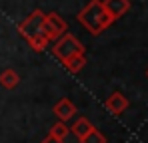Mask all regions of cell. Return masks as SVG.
<instances>
[{
    "label": "cell",
    "instance_id": "cell-14",
    "mask_svg": "<svg viewBox=\"0 0 148 143\" xmlns=\"http://www.w3.org/2000/svg\"><path fill=\"white\" fill-rule=\"evenodd\" d=\"M40 143H64V141H62V139H58V137H54V135H50V133H48V135H46V137H44V139H42Z\"/></svg>",
    "mask_w": 148,
    "mask_h": 143
},
{
    "label": "cell",
    "instance_id": "cell-10",
    "mask_svg": "<svg viewBox=\"0 0 148 143\" xmlns=\"http://www.w3.org/2000/svg\"><path fill=\"white\" fill-rule=\"evenodd\" d=\"M62 66L70 72V74H78V72L86 66V56H84V54H74V56L68 58V60L62 62Z\"/></svg>",
    "mask_w": 148,
    "mask_h": 143
},
{
    "label": "cell",
    "instance_id": "cell-12",
    "mask_svg": "<svg viewBox=\"0 0 148 143\" xmlns=\"http://www.w3.org/2000/svg\"><path fill=\"white\" fill-rule=\"evenodd\" d=\"M68 133H70V127L64 123V121H56L52 127H50V135H54V137H58V139H66L68 137Z\"/></svg>",
    "mask_w": 148,
    "mask_h": 143
},
{
    "label": "cell",
    "instance_id": "cell-4",
    "mask_svg": "<svg viewBox=\"0 0 148 143\" xmlns=\"http://www.w3.org/2000/svg\"><path fill=\"white\" fill-rule=\"evenodd\" d=\"M42 20H44V12H42V10L30 12L24 20L18 24L20 36H22L24 40H30V38H34L36 34H40V30H42Z\"/></svg>",
    "mask_w": 148,
    "mask_h": 143
},
{
    "label": "cell",
    "instance_id": "cell-11",
    "mask_svg": "<svg viewBox=\"0 0 148 143\" xmlns=\"http://www.w3.org/2000/svg\"><path fill=\"white\" fill-rule=\"evenodd\" d=\"M26 42H28V46L32 48L34 52H44V50L48 48V44H50V42H48V38H46V36H44L42 32H40V34H36L34 38L26 40Z\"/></svg>",
    "mask_w": 148,
    "mask_h": 143
},
{
    "label": "cell",
    "instance_id": "cell-9",
    "mask_svg": "<svg viewBox=\"0 0 148 143\" xmlns=\"http://www.w3.org/2000/svg\"><path fill=\"white\" fill-rule=\"evenodd\" d=\"M18 84H20V76H18L16 70L6 68V70L0 72V86H2L4 90H14Z\"/></svg>",
    "mask_w": 148,
    "mask_h": 143
},
{
    "label": "cell",
    "instance_id": "cell-1",
    "mask_svg": "<svg viewBox=\"0 0 148 143\" xmlns=\"http://www.w3.org/2000/svg\"><path fill=\"white\" fill-rule=\"evenodd\" d=\"M76 20L82 24L90 34H100L104 28H108L110 24L114 22V18L104 10L102 2L100 0H90L78 14H76Z\"/></svg>",
    "mask_w": 148,
    "mask_h": 143
},
{
    "label": "cell",
    "instance_id": "cell-2",
    "mask_svg": "<svg viewBox=\"0 0 148 143\" xmlns=\"http://www.w3.org/2000/svg\"><path fill=\"white\" fill-rule=\"evenodd\" d=\"M52 54H54L60 62H64V60H68L74 54H84V44H82L74 34L66 32V34H62V36L54 42Z\"/></svg>",
    "mask_w": 148,
    "mask_h": 143
},
{
    "label": "cell",
    "instance_id": "cell-7",
    "mask_svg": "<svg viewBox=\"0 0 148 143\" xmlns=\"http://www.w3.org/2000/svg\"><path fill=\"white\" fill-rule=\"evenodd\" d=\"M102 6H104V10L116 20V18H120L124 12L130 8V2H128V0H102Z\"/></svg>",
    "mask_w": 148,
    "mask_h": 143
},
{
    "label": "cell",
    "instance_id": "cell-5",
    "mask_svg": "<svg viewBox=\"0 0 148 143\" xmlns=\"http://www.w3.org/2000/svg\"><path fill=\"white\" fill-rule=\"evenodd\" d=\"M54 115L58 117V121H70L72 117H76V113H78V109H76V105H74L72 99H68V97H62V99H58L56 103H54Z\"/></svg>",
    "mask_w": 148,
    "mask_h": 143
},
{
    "label": "cell",
    "instance_id": "cell-3",
    "mask_svg": "<svg viewBox=\"0 0 148 143\" xmlns=\"http://www.w3.org/2000/svg\"><path fill=\"white\" fill-rule=\"evenodd\" d=\"M40 32L48 38V42H56L62 34L68 32V24H66V20H64L58 12H48V14H44L42 30H40Z\"/></svg>",
    "mask_w": 148,
    "mask_h": 143
},
{
    "label": "cell",
    "instance_id": "cell-8",
    "mask_svg": "<svg viewBox=\"0 0 148 143\" xmlns=\"http://www.w3.org/2000/svg\"><path fill=\"white\" fill-rule=\"evenodd\" d=\"M92 129H94V125L90 123V119L84 117V115H82V117H76V119H74V123L70 125V133H74L78 139H84Z\"/></svg>",
    "mask_w": 148,
    "mask_h": 143
},
{
    "label": "cell",
    "instance_id": "cell-13",
    "mask_svg": "<svg viewBox=\"0 0 148 143\" xmlns=\"http://www.w3.org/2000/svg\"><path fill=\"white\" fill-rule=\"evenodd\" d=\"M80 143H106V137H104V133H100L98 129H92L84 139H80Z\"/></svg>",
    "mask_w": 148,
    "mask_h": 143
},
{
    "label": "cell",
    "instance_id": "cell-6",
    "mask_svg": "<svg viewBox=\"0 0 148 143\" xmlns=\"http://www.w3.org/2000/svg\"><path fill=\"white\" fill-rule=\"evenodd\" d=\"M104 105H106V109H108L110 113H114V115H120L124 109L128 107V99H126V97H124L120 92H114V94H110L108 97H106Z\"/></svg>",
    "mask_w": 148,
    "mask_h": 143
}]
</instances>
